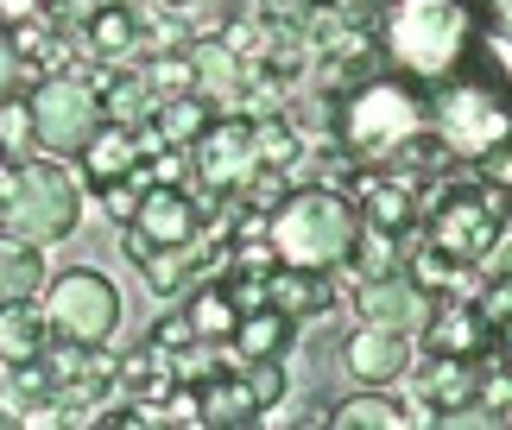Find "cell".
I'll return each instance as SVG.
<instances>
[{
	"label": "cell",
	"mask_w": 512,
	"mask_h": 430,
	"mask_svg": "<svg viewBox=\"0 0 512 430\" xmlns=\"http://www.w3.org/2000/svg\"><path fill=\"white\" fill-rule=\"evenodd\" d=\"M424 399H430V412L462 418L468 405L481 399V367H475V355H437V367L424 374Z\"/></svg>",
	"instance_id": "obj_17"
},
{
	"label": "cell",
	"mask_w": 512,
	"mask_h": 430,
	"mask_svg": "<svg viewBox=\"0 0 512 430\" xmlns=\"http://www.w3.org/2000/svg\"><path fill=\"white\" fill-rule=\"evenodd\" d=\"M203 424H260V405H253V393L241 386V374L234 367H215V374H203Z\"/></svg>",
	"instance_id": "obj_20"
},
{
	"label": "cell",
	"mask_w": 512,
	"mask_h": 430,
	"mask_svg": "<svg viewBox=\"0 0 512 430\" xmlns=\"http://www.w3.org/2000/svg\"><path fill=\"white\" fill-rule=\"evenodd\" d=\"M152 342H159V348H184L190 342V317H165L159 329H152Z\"/></svg>",
	"instance_id": "obj_37"
},
{
	"label": "cell",
	"mask_w": 512,
	"mask_h": 430,
	"mask_svg": "<svg viewBox=\"0 0 512 430\" xmlns=\"http://www.w3.org/2000/svg\"><path fill=\"white\" fill-rule=\"evenodd\" d=\"M32 140V108L13 102V95H0V152H19Z\"/></svg>",
	"instance_id": "obj_31"
},
{
	"label": "cell",
	"mask_w": 512,
	"mask_h": 430,
	"mask_svg": "<svg viewBox=\"0 0 512 430\" xmlns=\"http://www.w3.org/2000/svg\"><path fill=\"white\" fill-rule=\"evenodd\" d=\"M367 222L380 228V234H405L411 228V215H418V203H411V184H399V178H380L367 190Z\"/></svg>",
	"instance_id": "obj_28"
},
{
	"label": "cell",
	"mask_w": 512,
	"mask_h": 430,
	"mask_svg": "<svg viewBox=\"0 0 512 430\" xmlns=\"http://www.w3.org/2000/svg\"><path fill=\"white\" fill-rule=\"evenodd\" d=\"M506 310H512V279H506V272H494V291L481 298L475 317H481L487 329H506Z\"/></svg>",
	"instance_id": "obj_34"
},
{
	"label": "cell",
	"mask_w": 512,
	"mask_h": 430,
	"mask_svg": "<svg viewBox=\"0 0 512 430\" xmlns=\"http://www.w3.org/2000/svg\"><path fill=\"white\" fill-rule=\"evenodd\" d=\"M266 304L285 310V317H323V310L336 304V291H329V272L272 266V272H266Z\"/></svg>",
	"instance_id": "obj_15"
},
{
	"label": "cell",
	"mask_w": 512,
	"mask_h": 430,
	"mask_svg": "<svg viewBox=\"0 0 512 430\" xmlns=\"http://www.w3.org/2000/svg\"><path fill=\"white\" fill-rule=\"evenodd\" d=\"M38 291H45V247H32V241L0 228V304L38 298Z\"/></svg>",
	"instance_id": "obj_19"
},
{
	"label": "cell",
	"mask_w": 512,
	"mask_h": 430,
	"mask_svg": "<svg viewBox=\"0 0 512 430\" xmlns=\"http://www.w3.org/2000/svg\"><path fill=\"white\" fill-rule=\"evenodd\" d=\"M102 95V114L108 121H121V127H140L146 114H152V83H146V70H121L108 89H95Z\"/></svg>",
	"instance_id": "obj_26"
},
{
	"label": "cell",
	"mask_w": 512,
	"mask_h": 430,
	"mask_svg": "<svg viewBox=\"0 0 512 430\" xmlns=\"http://www.w3.org/2000/svg\"><path fill=\"white\" fill-rule=\"evenodd\" d=\"M159 412H165V424H203V393L184 380V386H171V393L159 399Z\"/></svg>",
	"instance_id": "obj_32"
},
{
	"label": "cell",
	"mask_w": 512,
	"mask_h": 430,
	"mask_svg": "<svg viewBox=\"0 0 512 430\" xmlns=\"http://www.w3.org/2000/svg\"><path fill=\"white\" fill-rule=\"evenodd\" d=\"M272 266H279V260H272L266 234H260V241H247V247H241V272H272Z\"/></svg>",
	"instance_id": "obj_38"
},
{
	"label": "cell",
	"mask_w": 512,
	"mask_h": 430,
	"mask_svg": "<svg viewBox=\"0 0 512 430\" xmlns=\"http://www.w3.org/2000/svg\"><path fill=\"white\" fill-rule=\"evenodd\" d=\"M373 159L386 165V178L418 184V178H437V171H449V165H456V152H449V140H443V133H430V121H424V127H411L405 140H392L386 152H373Z\"/></svg>",
	"instance_id": "obj_14"
},
{
	"label": "cell",
	"mask_w": 512,
	"mask_h": 430,
	"mask_svg": "<svg viewBox=\"0 0 512 430\" xmlns=\"http://www.w3.org/2000/svg\"><path fill=\"white\" fill-rule=\"evenodd\" d=\"M190 336L196 342H228V329H234V317H241V310H234V298H228V285H209V291H196L190 298Z\"/></svg>",
	"instance_id": "obj_27"
},
{
	"label": "cell",
	"mask_w": 512,
	"mask_h": 430,
	"mask_svg": "<svg viewBox=\"0 0 512 430\" xmlns=\"http://www.w3.org/2000/svg\"><path fill=\"white\" fill-rule=\"evenodd\" d=\"M146 83H152V95H177V89H190V57H159V64L146 70Z\"/></svg>",
	"instance_id": "obj_33"
},
{
	"label": "cell",
	"mask_w": 512,
	"mask_h": 430,
	"mask_svg": "<svg viewBox=\"0 0 512 430\" xmlns=\"http://www.w3.org/2000/svg\"><path fill=\"white\" fill-rule=\"evenodd\" d=\"M133 165H146V159H140V140H133V127H121V121H102V127L89 133V146H83V178H89V184L127 178Z\"/></svg>",
	"instance_id": "obj_18"
},
{
	"label": "cell",
	"mask_w": 512,
	"mask_h": 430,
	"mask_svg": "<svg viewBox=\"0 0 512 430\" xmlns=\"http://www.w3.org/2000/svg\"><path fill=\"white\" fill-rule=\"evenodd\" d=\"M45 342H51V323L45 310H32V298L0 304V361H32Z\"/></svg>",
	"instance_id": "obj_22"
},
{
	"label": "cell",
	"mask_w": 512,
	"mask_h": 430,
	"mask_svg": "<svg viewBox=\"0 0 512 430\" xmlns=\"http://www.w3.org/2000/svg\"><path fill=\"white\" fill-rule=\"evenodd\" d=\"M475 159H481V178L494 184V190H506V178H512V165H506V140H494L487 152H475Z\"/></svg>",
	"instance_id": "obj_35"
},
{
	"label": "cell",
	"mask_w": 512,
	"mask_h": 430,
	"mask_svg": "<svg viewBox=\"0 0 512 430\" xmlns=\"http://www.w3.org/2000/svg\"><path fill=\"white\" fill-rule=\"evenodd\" d=\"M430 114H424V95L411 89V83H392V76H373V83H361L342 102V121H336V133H342V146L348 152H386L392 140H405L411 127H424Z\"/></svg>",
	"instance_id": "obj_4"
},
{
	"label": "cell",
	"mask_w": 512,
	"mask_h": 430,
	"mask_svg": "<svg viewBox=\"0 0 512 430\" xmlns=\"http://www.w3.org/2000/svg\"><path fill=\"white\" fill-rule=\"evenodd\" d=\"M487 329L475 310H430L424 317V348L430 355H475V348H487Z\"/></svg>",
	"instance_id": "obj_21"
},
{
	"label": "cell",
	"mask_w": 512,
	"mask_h": 430,
	"mask_svg": "<svg viewBox=\"0 0 512 430\" xmlns=\"http://www.w3.org/2000/svg\"><path fill=\"white\" fill-rule=\"evenodd\" d=\"M140 272H146V285L159 291V298H177V291L190 285V272H196V253L190 247H146Z\"/></svg>",
	"instance_id": "obj_29"
},
{
	"label": "cell",
	"mask_w": 512,
	"mask_h": 430,
	"mask_svg": "<svg viewBox=\"0 0 512 430\" xmlns=\"http://www.w3.org/2000/svg\"><path fill=\"white\" fill-rule=\"evenodd\" d=\"M386 51L411 76H449L468 51V7L462 0H392Z\"/></svg>",
	"instance_id": "obj_2"
},
{
	"label": "cell",
	"mask_w": 512,
	"mask_h": 430,
	"mask_svg": "<svg viewBox=\"0 0 512 430\" xmlns=\"http://www.w3.org/2000/svg\"><path fill=\"white\" fill-rule=\"evenodd\" d=\"M13 83H19V51H13L7 26H0V95H13Z\"/></svg>",
	"instance_id": "obj_36"
},
{
	"label": "cell",
	"mask_w": 512,
	"mask_h": 430,
	"mask_svg": "<svg viewBox=\"0 0 512 430\" xmlns=\"http://www.w3.org/2000/svg\"><path fill=\"white\" fill-rule=\"evenodd\" d=\"M45 0H0V26H19V19H32Z\"/></svg>",
	"instance_id": "obj_39"
},
{
	"label": "cell",
	"mask_w": 512,
	"mask_h": 430,
	"mask_svg": "<svg viewBox=\"0 0 512 430\" xmlns=\"http://www.w3.org/2000/svg\"><path fill=\"white\" fill-rule=\"evenodd\" d=\"M241 386L253 393V405H260V412H279V399L291 393V380H285L279 355H266V361H247V367H241Z\"/></svg>",
	"instance_id": "obj_30"
},
{
	"label": "cell",
	"mask_w": 512,
	"mask_h": 430,
	"mask_svg": "<svg viewBox=\"0 0 512 430\" xmlns=\"http://www.w3.org/2000/svg\"><path fill=\"white\" fill-rule=\"evenodd\" d=\"M19 424V412H7V405H0V430H13Z\"/></svg>",
	"instance_id": "obj_40"
},
{
	"label": "cell",
	"mask_w": 512,
	"mask_h": 430,
	"mask_svg": "<svg viewBox=\"0 0 512 430\" xmlns=\"http://www.w3.org/2000/svg\"><path fill=\"white\" fill-rule=\"evenodd\" d=\"M266 247L279 266H310V272H336L342 260H354L361 247V209H354L342 190H285L279 203L266 209Z\"/></svg>",
	"instance_id": "obj_1"
},
{
	"label": "cell",
	"mask_w": 512,
	"mask_h": 430,
	"mask_svg": "<svg viewBox=\"0 0 512 430\" xmlns=\"http://www.w3.org/2000/svg\"><path fill=\"white\" fill-rule=\"evenodd\" d=\"M133 234L146 247H190L196 241V203L177 184H146L140 203H133Z\"/></svg>",
	"instance_id": "obj_11"
},
{
	"label": "cell",
	"mask_w": 512,
	"mask_h": 430,
	"mask_svg": "<svg viewBox=\"0 0 512 430\" xmlns=\"http://www.w3.org/2000/svg\"><path fill=\"white\" fill-rule=\"evenodd\" d=\"M45 323H51V336L95 348L121 323V291H114V279H102V272H89V266L64 272V279H51V291H45Z\"/></svg>",
	"instance_id": "obj_6"
},
{
	"label": "cell",
	"mask_w": 512,
	"mask_h": 430,
	"mask_svg": "<svg viewBox=\"0 0 512 430\" xmlns=\"http://www.w3.org/2000/svg\"><path fill=\"white\" fill-rule=\"evenodd\" d=\"M184 57H190V89L203 95L209 108H228V102L247 95V64L222 45V38H196Z\"/></svg>",
	"instance_id": "obj_13"
},
{
	"label": "cell",
	"mask_w": 512,
	"mask_h": 430,
	"mask_svg": "<svg viewBox=\"0 0 512 430\" xmlns=\"http://www.w3.org/2000/svg\"><path fill=\"white\" fill-rule=\"evenodd\" d=\"M291 329H298V317H285V310H272V304H253V310L234 317L228 348L241 361H266V355H285L291 348Z\"/></svg>",
	"instance_id": "obj_16"
},
{
	"label": "cell",
	"mask_w": 512,
	"mask_h": 430,
	"mask_svg": "<svg viewBox=\"0 0 512 430\" xmlns=\"http://www.w3.org/2000/svg\"><path fill=\"white\" fill-rule=\"evenodd\" d=\"M336 430H399L405 424V405L392 399V386H361L354 399H342L336 412H329Z\"/></svg>",
	"instance_id": "obj_23"
},
{
	"label": "cell",
	"mask_w": 512,
	"mask_h": 430,
	"mask_svg": "<svg viewBox=\"0 0 512 430\" xmlns=\"http://www.w3.org/2000/svg\"><path fill=\"white\" fill-rule=\"evenodd\" d=\"M26 108H32V140L45 152H64V159L83 152L89 133L108 121L102 95H95V83H83V76H45V83L26 95Z\"/></svg>",
	"instance_id": "obj_5"
},
{
	"label": "cell",
	"mask_w": 512,
	"mask_h": 430,
	"mask_svg": "<svg viewBox=\"0 0 512 430\" xmlns=\"http://www.w3.org/2000/svg\"><path fill=\"white\" fill-rule=\"evenodd\" d=\"M209 114H215V108H209L196 89H177V95H165V102H152L146 121L159 127V140H165V146H190L196 133L209 127Z\"/></svg>",
	"instance_id": "obj_24"
},
{
	"label": "cell",
	"mask_w": 512,
	"mask_h": 430,
	"mask_svg": "<svg viewBox=\"0 0 512 430\" xmlns=\"http://www.w3.org/2000/svg\"><path fill=\"white\" fill-rule=\"evenodd\" d=\"M443 140L449 152H487L494 140H506V95L500 83H456L443 89Z\"/></svg>",
	"instance_id": "obj_8"
},
{
	"label": "cell",
	"mask_w": 512,
	"mask_h": 430,
	"mask_svg": "<svg viewBox=\"0 0 512 430\" xmlns=\"http://www.w3.org/2000/svg\"><path fill=\"white\" fill-rule=\"evenodd\" d=\"M411 367V342L405 329H386V323H361L354 336L342 342V374L354 386H392Z\"/></svg>",
	"instance_id": "obj_10"
},
{
	"label": "cell",
	"mask_w": 512,
	"mask_h": 430,
	"mask_svg": "<svg viewBox=\"0 0 512 430\" xmlns=\"http://www.w3.org/2000/svg\"><path fill=\"white\" fill-rule=\"evenodd\" d=\"M430 241L449 260H487L506 241L500 197H487V190H443L437 209H430Z\"/></svg>",
	"instance_id": "obj_7"
},
{
	"label": "cell",
	"mask_w": 512,
	"mask_h": 430,
	"mask_svg": "<svg viewBox=\"0 0 512 430\" xmlns=\"http://www.w3.org/2000/svg\"><path fill=\"white\" fill-rule=\"evenodd\" d=\"M196 178L203 184H215V190H234V184H253V171H260V152H253V121H241V114H222L215 121L209 114V127L196 133Z\"/></svg>",
	"instance_id": "obj_9"
},
{
	"label": "cell",
	"mask_w": 512,
	"mask_h": 430,
	"mask_svg": "<svg viewBox=\"0 0 512 430\" xmlns=\"http://www.w3.org/2000/svg\"><path fill=\"white\" fill-rule=\"evenodd\" d=\"M76 222H83V184L57 159L19 165L13 190L0 197V228L19 234V241H32V247H51V241H70Z\"/></svg>",
	"instance_id": "obj_3"
},
{
	"label": "cell",
	"mask_w": 512,
	"mask_h": 430,
	"mask_svg": "<svg viewBox=\"0 0 512 430\" xmlns=\"http://www.w3.org/2000/svg\"><path fill=\"white\" fill-rule=\"evenodd\" d=\"M361 317L386 323V329H411V323L430 317V291L411 272H380V279L361 285Z\"/></svg>",
	"instance_id": "obj_12"
},
{
	"label": "cell",
	"mask_w": 512,
	"mask_h": 430,
	"mask_svg": "<svg viewBox=\"0 0 512 430\" xmlns=\"http://www.w3.org/2000/svg\"><path fill=\"white\" fill-rule=\"evenodd\" d=\"M89 45L102 57H121L140 45V7H121V0H108V7H89Z\"/></svg>",
	"instance_id": "obj_25"
}]
</instances>
